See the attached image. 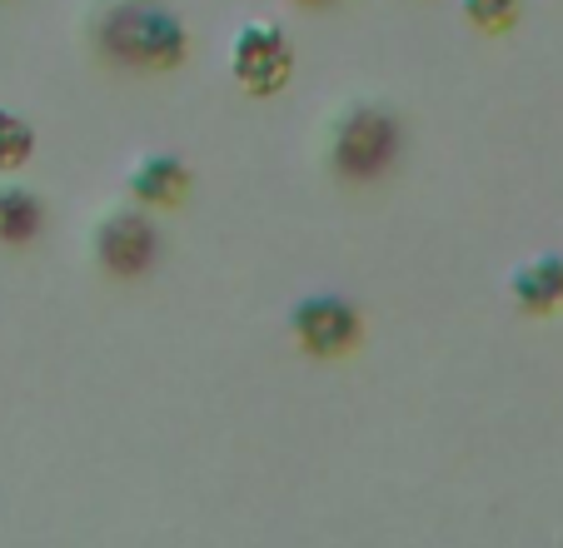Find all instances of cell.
<instances>
[{
    "mask_svg": "<svg viewBox=\"0 0 563 548\" xmlns=\"http://www.w3.org/2000/svg\"><path fill=\"white\" fill-rule=\"evenodd\" d=\"M96 45L115 65L170 75L190 61V25L159 0H115L96 21Z\"/></svg>",
    "mask_w": 563,
    "mask_h": 548,
    "instance_id": "obj_1",
    "label": "cell"
},
{
    "mask_svg": "<svg viewBox=\"0 0 563 548\" xmlns=\"http://www.w3.org/2000/svg\"><path fill=\"white\" fill-rule=\"evenodd\" d=\"M405 150V125L384 106H350L330 125V169L344 185H374Z\"/></svg>",
    "mask_w": 563,
    "mask_h": 548,
    "instance_id": "obj_2",
    "label": "cell"
},
{
    "mask_svg": "<svg viewBox=\"0 0 563 548\" xmlns=\"http://www.w3.org/2000/svg\"><path fill=\"white\" fill-rule=\"evenodd\" d=\"M224 61H230V80L240 85L250 100H275V96H285L289 80H295L299 55H295V41H289L285 25L269 21V15H255V21H245L230 35Z\"/></svg>",
    "mask_w": 563,
    "mask_h": 548,
    "instance_id": "obj_3",
    "label": "cell"
},
{
    "mask_svg": "<svg viewBox=\"0 0 563 548\" xmlns=\"http://www.w3.org/2000/svg\"><path fill=\"white\" fill-rule=\"evenodd\" d=\"M285 325L305 359H350L364 344V309L350 295H334V289L295 299Z\"/></svg>",
    "mask_w": 563,
    "mask_h": 548,
    "instance_id": "obj_4",
    "label": "cell"
},
{
    "mask_svg": "<svg viewBox=\"0 0 563 548\" xmlns=\"http://www.w3.org/2000/svg\"><path fill=\"white\" fill-rule=\"evenodd\" d=\"M96 264L110 274V280H145L159 264V250H165V234L150 220V210L130 205V210H110L106 220L96 224Z\"/></svg>",
    "mask_w": 563,
    "mask_h": 548,
    "instance_id": "obj_5",
    "label": "cell"
},
{
    "mask_svg": "<svg viewBox=\"0 0 563 548\" xmlns=\"http://www.w3.org/2000/svg\"><path fill=\"white\" fill-rule=\"evenodd\" d=\"M190 190H195L190 165H185L180 155H170V150L140 155L135 165H130V175H125V195H130V205H140V210H150V215H170V210H180V205L190 200Z\"/></svg>",
    "mask_w": 563,
    "mask_h": 548,
    "instance_id": "obj_6",
    "label": "cell"
},
{
    "mask_svg": "<svg viewBox=\"0 0 563 548\" xmlns=\"http://www.w3.org/2000/svg\"><path fill=\"white\" fill-rule=\"evenodd\" d=\"M509 299L523 315H559L563 309V254H533L509 270Z\"/></svg>",
    "mask_w": 563,
    "mask_h": 548,
    "instance_id": "obj_7",
    "label": "cell"
},
{
    "mask_svg": "<svg viewBox=\"0 0 563 548\" xmlns=\"http://www.w3.org/2000/svg\"><path fill=\"white\" fill-rule=\"evenodd\" d=\"M45 200L31 190V185H21L15 175L0 179V244L5 250H21V244H35L45 230Z\"/></svg>",
    "mask_w": 563,
    "mask_h": 548,
    "instance_id": "obj_8",
    "label": "cell"
},
{
    "mask_svg": "<svg viewBox=\"0 0 563 548\" xmlns=\"http://www.w3.org/2000/svg\"><path fill=\"white\" fill-rule=\"evenodd\" d=\"M35 150H41V135H35L31 120H25L21 110L0 106V179L21 175V169L35 160Z\"/></svg>",
    "mask_w": 563,
    "mask_h": 548,
    "instance_id": "obj_9",
    "label": "cell"
},
{
    "mask_svg": "<svg viewBox=\"0 0 563 548\" xmlns=\"http://www.w3.org/2000/svg\"><path fill=\"white\" fill-rule=\"evenodd\" d=\"M459 15L478 35H509L523 21V0H459Z\"/></svg>",
    "mask_w": 563,
    "mask_h": 548,
    "instance_id": "obj_10",
    "label": "cell"
},
{
    "mask_svg": "<svg viewBox=\"0 0 563 548\" xmlns=\"http://www.w3.org/2000/svg\"><path fill=\"white\" fill-rule=\"evenodd\" d=\"M295 6H305V11H319V6H334V0H295Z\"/></svg>",
    "mask_w": 563,
    "mask_h": 548,
    "instance_id": "obj_11",
    "label": "cell"
}]
</instances>
